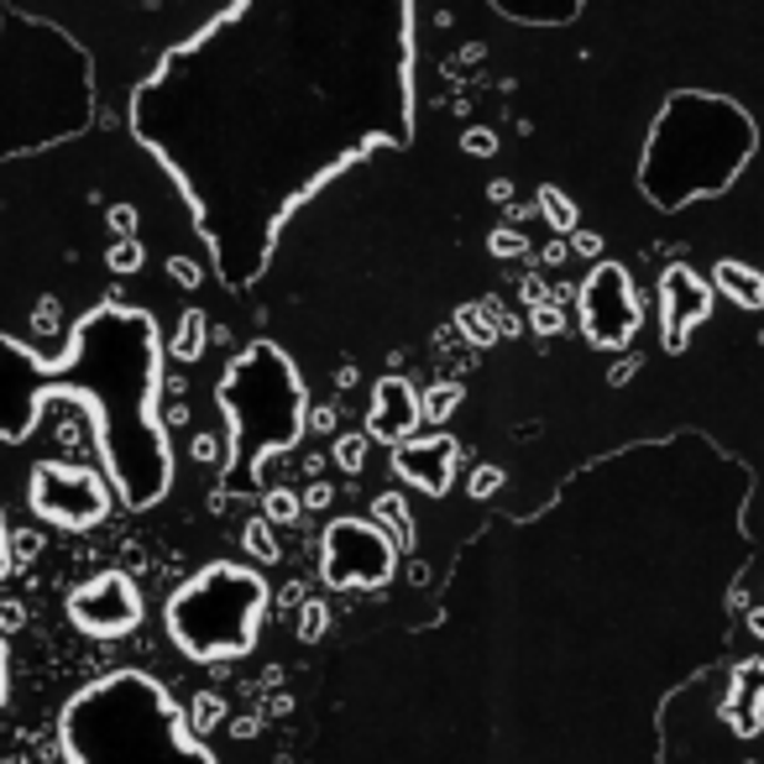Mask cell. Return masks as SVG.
<instances>
[{
	"instance_id": "cell-1",
	"label": "cell",
	"mask_w": 764,
	"mask_h": 764,
	"mask_svg": "<svg viewBox=\"0 0 764 764\" xmlns=\"http://www.w3.org/2000/svg\"><path fill=\"white\" fill-rule=\"evenodd\" d=\"M157 351L153 314L121 304L85 314L58 362L0 335V440H27L48 399L89 403L121 503L153 508L174 482L168 434L157 424Z\"/></svg>"
},
{
	"instance_id": "cell-2",
	"label": "cell",
	"mask_w": 764,
	"mask_h": 764,
	"mask_svg": "<svg viewBox=\"0 0 764 764\" xmlns=\"http://www.w3.org/2000/svg\"><path fill=\"white\" fill-rule=\"evenodd\" d=\"M58 738L69 764H215L178 702L141 670L85 686L63 707Z\"/></svg>"
},
{
	"instance_id": "cell-3",
	"label": "cell",
	"mask_w": 764,
	"mask_h": 764,
	"mask_svg": "<svg viewBox=\"0 0 764 764\" xmlns=\"http://www.w3.org/2000/svg\"><path fill=\"white\" fill-rule=\"evenodd\" d=\"M267 581L252 566L215 560L168 597V634L189 660H242L257 644L262 613H267Z\"/></svg>"
},
{
	"instance_id": "cell-4",
	"label": "cell",
	"mask_w": 764,
	"mask_h": 764,
	"mask_svg": "<svg viewBox=\"0 0 764 764\" xmlns=\"http://www.w3.org/2000/svg\"><path fill=\"white\" fill-rule=\"evenodd\" d=\"M221 409L231 419L226 467L236 456H252L257 477L273 456L288 451L304 434V388H298L288 356L267 341L236 356V366L221 378Z\"/></svg>"
},
{
	"instance_id": "cell-5",
	"label": "cell",
	"mask_w": 764,
	"mask_h": 764,
	"mask_svg": "<svg viewBox=\"0 0 764 764\" xmlns=\"http://www.w3.org/2000/svg\"><path fill=\"white\" fill-rule=\"evenodd\" d=\"M399 571V545L372 519H335L320 539V581L335 591H378Z\"/></svg>"
},
{
	"instance_id": "cell-6",
	"label": "cell",
	"mask_w": 764,
	"mask_h": 764,
	"mask_svg": "<svg viewBox=\"0 0 764 764\" xmlns=\"http://www.w3.org/2000/svg\"><path fill=\"white\" fill-rule=\"evenodd\" d=\"M32 513L58 529H95L110 513V487L100 471L69 467V461H42L32 471Z\"/></svg>"
},
{
	"instance_id": "cell-7",
	"label": "cell",
	"mask_w": 764,
	"mask_h": 764,
	"mask_svg": "<svg viewBox=\"0 0 764 764\" xmlns=\"http://www.w3.org/2000/svg\"><path fill=\"white\" fill-rule=\"evenodd\" d=\"M576 304H581V331H587L591 346L624 351L639 331V298H634V283L618 262H597Z\"/></svg>"
},
{
	"instance_id": "cell-8",
	"label": "cell",
	"mask_w": 764,
	"mask_h": 764,
	"mask_svg": "<svg viewBox=\"0 0 764 764\" xmlns=\"http://www.w3.org/2000/svg\"><path fill=\"white\" fill-rule=\"evenodd\" d=\"M69 618L79 634L89 639H126L141 624V591L131 576L121 571H100L89 576L85 587H74L69 597Z\"/></svg>"
},
{
	"instance_id": "cell-9",
	"label": "cell",
	"mask_w": 764,
	"mask_h": 764,
	"mask_svg": "<svg viewBox=\"0 0 764 764\" xmlns=\"http://www.w3.org/2000/svg\"><path fill=\"white\" fill-rule=\"evenodd\" d=\"M456 461H461V445H456L451 434H409V440L393 445V471H399L409 487L430 492V498L451 492Z\"/></svg>"
},
{
	"instance_id": "cell-10",
	"label": "cell",
	"mask_w": 764,
	"mask_h": 764,
	"mask_svg": "<svg viewBox=\"0 0 764 764\" xmlns=\"http://www.w3.org/2000/svg\"><path fill=\"white\" fill-rule=\"evenodd\" d=\"M707 310H713V288L696 278L686 262H676V267H665L660 278V325H665V351H680L686 346V335L707 320Z\"/></svg>"
},
{
	"instance_id": "cell-11",
	"label": "cell",
	"mask_w": 764,
	"mask_h": 764,
	"mask_svg": "<svg viewBox=\"0 0 764 764\" xmlns=\"http://www.w3.org/2000/svg\"><path fill=\"white\" fill-rule=\"evenodd\" d=\"M419 430V393L403 378H382L372 388V409H366V440L399 445Z\"/></svg>"
},
{
	"instance_id": "cell-12",
	"label": "cell",
	"mask_w": 764,
	"mask_h": 764,
	"mask_svg": "<svg viewBox=\"0 0 764 764\" xmlns=\"http://www.w3.org/2000/svg\"><path fill=\"white\" fill-rule=\"evenodd\" d=\"M713 283L723 288V294L738 304V310H764V278L748 267V262H717V273H713Z\"/></svg>"
},
{
	"instance_id": "cell-13",
	"label": "cell",
	"mask_w": 764,
	"mask_h": 764,
	"mask_svg": "<svg viewBox=\"0 0 764 764\" xmlns=\"http://www.w3.org/2000/svg\"><path fill=\"white\" fill-rule=\"evenodd\" d=\"M372 523H378V529L393 539L399 550H409V545H414V519H409V503H403V492H382L378 503H372Z\"/></svg>"
},
{
	"instance_id": "cell-14",
	"label": "cell",
	"mask_w": 764,
	"mask_h": 764,
	"mask_svg": "<svg viewBox=\"0 0 764 764\" xmlns=\"http://www.w3.org/2000/svg\"><path fill=\"white\" fill-rule=\"evenodd\" d=\"M456 325H461V335H467V341H477V346H492V341H498L492 298H487V304H467V310L456 314Z\"/></svg>"
},
{
	"instance_id": "cell-15",
	"label": "cell",
	"mask_w": 764,
	"mask_h": 764,
	"mask_svg": "<svg viewBox=\"0 0 764 764\" xmlns=\"http://www.w3.org/2000/svg\"><path fill=\"white\" fill-rule=\"evenodd\" d=\"M456 403H461V382H434L430 393L419 399V419H430V424H445L456 414Z\"/></svg>"
},
{
	"instance_id": "cell-16",
	"label": "cell",
	"mask_w": 764,
	"mask_h": 764,
	"mask_svg": "<svg viewBox=\"0 0 764 764\" xmlns=\"http://www.w3.org/2000/svg\"><path fill=\"white\" fill-rule=\"evenodd\" d=\"M298 513H304V503H298L294 487H267L262 492V519L267 523H298Z\"/></svg>"
},
{
	"instance_id": "cell-17",
	"label": "cell",
	"mask_w": 764,
	"mask_h": 764,
	"mask_svg": "<svg viewBox=\"0 0 764 764\" xmlns=\"http://www.w3.org/2000/svg\"><path fill=\"white\" fill-rule=\"evenodd\" d=\"M242 545H246V556H252V560H267V566L283 556L278 539H273V523H267V519H252V523H246V529H242Z\"/></svg>"
},
{
	"instance_id": "cell-18",
	"label": "cell",
	"mask_w": 764,
	"mask_h": 764,
	"mask_svg": "<svg viewBox=\"0 0 764 764\" xmlns=\"http://www.w3.org/2000/svg\"><path fill=\"white\" fill-rule=\"evenodd\" d=\"M199 351H205V314L189 310V314H184V325H178V335H174V356L194 362Z\"/></svg>"
},
{
	"instance_id": "cell-19",
	"label": "cell",
	"mask_w": 764,
	"mask_h": 764,
	"mask_svg": "<svg viewBox=\"0 0 764 764\" xmlns=\"http://www.w3.org/2000/svg\"><path fill=\"white\" fill-rule=\"evenodd\" d=\"M325 628H331V613H325V603H320V597L298 603V644H320V639H325Z\"/></svg>"
},
{
	"instance_id": "cell-20",
	"label": "cell",
	"mask_w": 764,
	"mask_h": 764,
	"mask_svg": "<svg viewBox=\"0 0 764 764\" xmlns=\"http://www.w3.org/2000/svg\"><path fill=\"white\" fill-rule=\"evenodd\" d=\"M539 209H545V221H550L560 236H566V231H576V205L560 189H539Z\"/></svg>"
},
{
	"instance_id": "cell-21",
	"label": "cell",
	"mask_w": 764,
	"mask_h": 764,
	"mask_svg": "<svg viewBox=\"0 0 764 764\" xmlns=\"http://www.w3.org/2000/svg\"><path fill=\"white\" fill-rule=\"evenodd\" d=\"M366 434H335V445H331V456H335V467L341 471H362L366 467Z\"/></svg>"
},
{
	"instance_id": "cell-22",
	"label": "cell",
	"mask_w": 764,
	"mask_h": 764,
	"mask_svg": "<svg viewBox=\"0 0 764 764\" xmlns=\"http://www.w3.org/2000/svg\"><path fill=\"white\" fill-rule=\"evenodd\" d=\"M529 325H535L539 335H560L566 331V310H560L556 298H550V304H535V320H529Z\"/></svg>"
},
{
	"instance_id": "cell-23",
	"label": "cell",
	"mask_w": 764,
	"mask_h": 764,
	"mask_svg": "<svg viewBox=\"0 0 764 764\" xmlns=\"http://www.w3.org/2000/svg\"><path fill=\"white\" fill-rule=\"evenodd\" d=\"M110 267H116V273H137V267H141V242H131V236H126L121 246H110Z\"/></svg>"
},
{
	"instance_id": "cell-24",
	"label": "cell",
	"mask_w": 764,
	"mask_h": 764,
	"mask_svg": "<svg viewBox=\"0 0 764 764\" xmlns=\"http://www.w3.org/2000/svg\"><path fill=\"white\" fill-rule=\"evenodd\" d=\"M529 252V242H523L519 231H492V257H523Z\"/></svg>"
},
{
	"instance_id": "cell-25",
	"label": "cell",
	"mask_w": 764,
	"mask_h": 764,
	"mask_svg": "<svg viewBox=\"0 0 764 764\" xmlns=\"http://www.w3.org/2000/svg\"><path fill=\"white\" fill-rule=\"evenodd\" d=\"M467 487H471V498H492V492L503 487V471H498V467H477Z\"/></svg>"
},
{
	"instance_id": "cell-26",
	"label": "cell",
	"mask_w": 764,
	"mask_h": 764,
	"mask_svg": "<svg viewBox=\"0 0 764 764\" xmlns=\"http://www.w3.org/2000/svg\"><path fill=\"white\" fill-rule=\"evenodd\" d=\"M226 713V707H221V696L215 692H205L199 696V702H194V717H189V728H209V723H215V717Z\"/></svg>"
},
{
	"instance_id": "cell-27",
	"label": "cell",
	"mask_w": 764,
	"mask_h": 764,
	"mask_svg": "<svg viewBox=\"0 0 764 764\" xmlns=\"http://www.w3.org/2000/svg\"><path fill=\"white\" fill-rule=\"evenodd\" d=\"M231 445H221L215 434H194V461H205V467H215V461H226Z\"/></svg>"
},
{
	"instance_id": "cell-28",
	"label": "cell",
	"mask_w": 764,
	"mask_h": 764,
	"mask_svg": "<svg viewBox=\"0 0 764 764\" xmlns=\"http://www.w3.org/2000/svg\"><path fill=\"white\" fill-rule=\"evenodd\" d=\"M298 503L320 513V508H331V503H335V487H331V482H310L304 492H298Z\"/></svg>"
},
{
	"instance_id": "cell-29",
	"label": "cell",
	"mask_w": 764,
	"mask_h": 764,
	"mask_svg": "<svg viewBox=\"0 0 764 764\" xmlns=\"http://www.w3.org/2000/svg\"><path fill=\"white\" fill-rule=\"evenodd\" d=\"M304 424H310V430H320V434H331L335 430V409H331V403H325V409H304Z\"/></svg>"
},
{
	"instance_id": "cell-30",
	"label": "cell",
	"mask_w": 764,
	"mask_h": 764,
	"mask_svg": "<svg viewBox=\"0 0 764 764\" xmlns=\"http://www.w3.org/2000/svg\"><path fill=\"white\" fill-rule=\"evenodd\" d=\"M571 246L581 252V257H603V236H597V231H576Z\"/></svg>"
},
{
	"instance_id": "cell-31",
	"label": "cell",
	"mask_w": 764,
	"mask_h": 764,
	"mask_svg": "<svg viewBox=\"0 0 764 764\" xmlns=\"http://www.w3.org/2000/svg\"><path fill=\"white\" fill-rule=\"evenodd\" d=\"M168 273H174V278L184 283V288H194V283H199V267H194L189 257H174V262H168Z\"/></svg>"
},
{
	"instance_id": "cell-32",
	"label": "cell",
	"mask_w": 764,
	"mask_h": 764,
	"mask_svg": "<svg viewBox=\"0 0 764 764\" xmlns=\"http://www.w3.org/2000/svg\"><path fill=\"white\" fill-rule=\"evenodd\" d=\"M461 147H467V153H492V147H498V137H492V131H467V137H461Z\"/></svg>"
},
{
	"instance_id": "cell-33",
	"label": "cell",
	"mask_w": 764,
	"mask_h": 764,
	"mask_svg": "<svg viewBox=\"0 0 764 764\" xmlns=\"http://www.w3.org/2000/svg\"><path fill=\"white\" fill-rule=\"evenodd\" d=\"M523 298H529V304H550L556 288H545V278H523Z\"/></svg>"
},
{
	"instance_id": "cell-34",
	"label": "cell",
	"mask_w": 764,
	"mask_h": 764,
	"mask_svg": "<svg viewBox=\"0 0 764 764\" xmlns=\"http://www.w3.org/2000/svg\"><path fill=\"white\" fill-rule=\"evenodd\" d=\"M748 628H754V639H764V608L748 613Z\"/></svg>"
},
{
	"instance_id": "cell-35",
	"label": "cell",
	"mask_w": 764,
	"mask_h": 764,
	"mask_svg": "<svg viewBox=\"0 0 764 764\" xmlns=\"http://www.w3.org/2000/svg\"><path fill=\"white\" fill-rule=\"evenodd\" d=\"M6 566H11V550H6V523H0V576H6Z\"/></svg>"
},
{
	"instance_id": "cell-36",
	"label": "cell",
	"mask_w": 764,
	"mask_h": 764,
	"mask_svg": "<svg viewBox=\"0 0 764 764\" xmlns=\"http://www.w3.org/2000/svg\"><path fill=\"white\" fill-rule=\"evenodd\" d=\"M0 702H6V644H0Z\"/></svg>"
}]
</instances>
